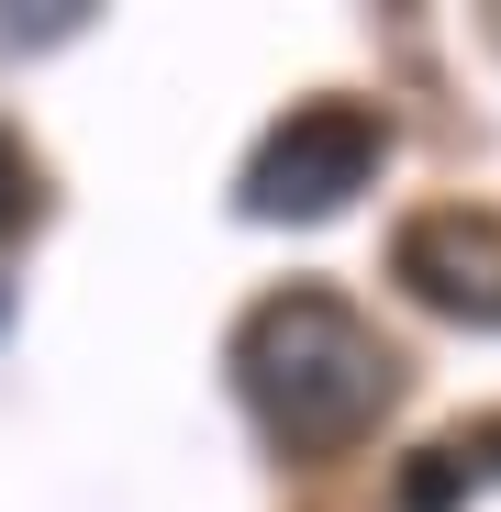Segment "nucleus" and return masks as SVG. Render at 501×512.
<instances>
[{
  "instance_id": "1",
  "label": "nucleus",
  "mask_w": 501,
  "mask_h": 512,
  "mask_svg": "<svg viewBox=\"0 0 501 512\" xmlns=\"http://www.w3.org/2000/svg\"><path fill=\"white\" fill-rule=\"evenodd\" d=\"M234 390L290 457H334L390 412V346L334 290H268L234 323Z\"/></svg>"
},
{
  "instance_id": "3",
  "label": "nucleus",
  "mask_w": 501,
  "mask_h": 512,
  "mask_svg": "<svg viewBox=\"0 0 501 512\" xmlns=\"http://www.w3.org/2000/svg\"><path fill=\"white\" fill-rule=\"evenodd\" d=\"M390 279L424 301V312H446V323L501 334V212H468V201L412 212L401 245H390Z\"/></svg>"
},
{
  "instance_id": "5",
  "label": "nucleus",
  "mask_w": 501,
  "mask_h": 512,
  "mask_svg": "<svg viewBox=\"0 0 501 512\" xmlns=\"http://www.w3.org/2000/svg\"><path fill=\"white\" fill-rule=\"evenodd\" d=\"M23 212H34V156H23V134H12V123H0V234H12Z\"/></svg>"
},
{
  "instance_id": "7",
  "label": "nucleus",
  "mask_w": 501,
  "mask_h": 512,
  "mask_svg": "<svg viewBox=\"0 0 501 512\" xmlns=\"http://www.w3.org/2000/svg\"><path fill=\"white\" fill-rule=\"evenodd\" d=\"M0 312H12V290H0Z\"/></svg>"
},
{
  "instance_id": "2",
  "label": "nucleus",
  "mask_w": 501,
  "mask_h": 512,
  "mask_svg": "<svg viewBox=\"0 0 501 512\" xmlns=\"http://www.w3.org/2000/svg\"><path fill=\"white\" fill-rule=\"evenodd\" d=\"M390 156V123L368 101H301L290 123H268V145L245 156V223H323L346 212Z\"/></svg>"
},
{
  "instance_id": "6",
  "label": "nucleus",
  "mask_w": 501,
  "mask_h": 512,
  "mask_svg": "<svg viewBox=\"0 0 501 512\" xmlns=\"http://www.w3.org/2000/svg\"><path fill=\"white\" fill-rule=\"evenodd\" d=\"M446 446H457V468H468V479H501V412H490V423H457Z\"/></svg>"
},
{
  "instance_id": "4",
  "label": "nucleus",
  "mask_w": 501,
  "mask_h": 512,
  "mask_svg": "<svg viewBox=\"0 0 501 512\" xmlns=\"http://www.w3.org/2000/svg\"><path fill=\"white\" fill-rule=\"evenodd\" d=\"M78 34V0H45V12H0V56L12 45H67Z\"/></svg>"
}]
</instances>
